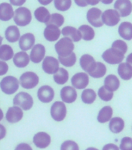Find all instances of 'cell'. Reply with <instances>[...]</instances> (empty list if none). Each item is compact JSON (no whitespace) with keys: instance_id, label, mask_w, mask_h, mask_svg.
Segmentation results:
<instances>
[{"instance_id":"obj_12","label":"cell","mask_w":132,"mask_h":150,"mask_svg":"<svg viewBox=\"0 0 132 150\" xmlns=\"http://www.w3.org/2000/svg\"><path fill=\"white\" fill-rule=\"evenodd\" d=\"M72 86L74 88L84 89L88 86L89 78L86 73H77L72 77L71 80Z\"/></svg>"},{"instance_id":"obj_36","label":"cell","mask_w":132,"mask_h":150,"mask_svg":"<svg viewBox=\"0 0 132 150\" xmlns=\"http://www.w3.org/2000/svg\"><path fill=\"white\" fill-rule=\"evenodd\" d=\"M58 62L65 67H71L76 63V55L72 52L67 56H58Z\"/></svg>"},{"instance_id":"obj_38","label":"cell","mask_w":132,"mask_h":150,"mask_svg":"<svg viewBox=\"0 0 132 150\" xmlns=\"http://www.w3.org/2000/svg\"><path fill=\"white\" fill-rule=\"evenodd\" d=\"M98 96L101 100L104 102H109L114 97V92L109 91L104 86H102L98 90Z\"/></svg>"},{"instance_id":"obj_5","label":"cell","mask_w":132,"mask_h":150,"mask_svg":"<svg viewBox=\"0 0 132 150\" xmlns=\"http://www.w3.org/2000/svg\"><path fill=\"white\" fill-rule=\"evenodd\" d=\"M102 58L106 63L111 65H115L122 63L124 59V54L113 48H110L103 52V53L102 54Z\"/></svg>"},{"instance_id":"obj_40","label":"cell","mask_w":132,"mask_h":150,"mask_svg":"<svg viewBox=\"0 0 132 150\" xmlns=\"http://www.w3.org/2000/svg\"><path fill=\"white\" fill-rule=\"evenodd\" d=\"M111 48L116 49L117 51L121 52L123 54H125L127 51H128V45H127V43L120 39L114 41L113 42V44H112Z\"/></svg>"},{"instance_id":"obj_32","label":"cell","mask_w":132,"mask_h":150,"mask_svg":"<svg viewBox=\"0 0 132 150\" xmlns=\"http://www.w3.org/2000/svg\"><path fill=\"white\" fill-rule=\"evenodd\" d=\"M107 73V67L103 63L96 62L95 67L90 73H89L88 75L91 76L93 78H101L106 74Z\"/></svg>"},{"instance_id":"obj_22","label":"cell","mask_w":132,"mask_h":150,"mask_svg":"<svg viewBox=\"0 0 132 150\" xmlns=\"http://www.w3.org/2000/svg\"><path fill=\"white\" fill-rule=\"evenodd\" d=\"M30 56L26 52H19L13 56L14 65L19 68H24L29 64Z\"/></svg>"},{"instance_id":"obj_37","label":"cell","mask_w":132,"mask_h":150,"mask_svg":"<svg viewBox=\"0 0 132 150\" xmlns=\"http://www.w3.org/2000/svg\"><path fill=\"white\" fill-rule=\"evenodd\" d=\"M65 22V18L64 16L60 13H53L50 16L48 21L45 24L47 25H53L55 27H61L63 25V23Z\"/></svg>"},{"instance_id":"obj_43","label":"cell","mask_w":132,"mask_h":150,"mask_svg":"<svg viewBox=\"0 0 132 150\" xmlns=\"http://www.w3.org/2000/svg\"><path fill=\"white\" fill-rule=\"evenodd\" d=\"M9 67L7 65L6 63H5L4 61H0V76L5 75L8 72Z\"/></svg>"},{"instance_id":"obj_33","label":"cell","mask_w":132,"mask_h":150,"mask_svg":"<svg viewBox=\"0 0 132 150\" xmlns=\"http://www.w3.org/2000/svg\"><path fill=\"white\" fill-rule=\"evenodd\" d=\"M68 80V72L64 68L58 69L57 72L54 74V81L58 84H64Z\"/></svg>"},{"instance_id":"obj_14","label":"cell","mask_w":132,"mask_h":150,"mask_svg":"<svg viewBox=\"0 0 132 150\" xmlns=\"http://www.w3.org/2000/svg\"><path fill=\"white\" fill-rule=\"evenodd\" d=\"M51 136L45 132H38L34 136L33 142L35 146L39 149H45L51 144Z\"/></svg>"},{"instance_id":"obj_25","label":"cell","mask_w":132,"mask_h":150,"mask_svg":"<svg viewBox=\"0 0 132 150\" xmlns=\"http://www.w3.org/2000/svg\"><path fill=\"white\" fill-rule=\"evenodd\" d=\"M118 33L122 38L127 41L132 39V23L130 22H123L118 28Z\"/></svg>"},{"instance_id":"obj_26","label":"cell","mask_w":132,"mask_h":150,"mask_svg":"<svg viewBox=\"0 0 132 150\" xmlns=\"http://www.w3.org/2000/svg\"><path fill=\"white\" fill-rule=\"evenodd\" d=\"M124 121L121 117H114L110 120L109 129L112 133L119 134L123 131L124 128Z\"/></svg>"},{"instance_id":"obj_53","label":"cell","mask_w":132,"mask_h":150,"mask_svg":"<svg viewBox=\"0 0 132 150\" xmlns=\"http://www.w3.org/2000/svg\"><path fill=\"white\" fill-rule=\"evenodd\" d=\"M2 118H3V112H2V110L0 109V121L2 120Z\"/></svg>"},{"instance_id":"obj_20","label":"cell","mask_w":132,"mask_h":150,"mask_svg":"<svg viewBox=\"0 0 132 150\" xmlns=\"http://www.w3.org/2000/svg\"><path fill=\"white\" fill-rule=\"evenodd\" d=\"M61 30L58 27L53 25H47L44 30V36L48 42H55L59 38Z\"/></svg>"},{"instance_id":"obj_55","label":"cell","mask_w":132,"mask_h":150,"mask_svg":"<svg viewBox=\"0 0 132 150\" xmlns=\"http://www.w3.org/2000/svg\"><path fill=\"white\" fill-rule=\"evenodd\" d=\"M2 40H3V38H2V36H0V45H1V44H2Z\"/></svg>"},{"instance_id":"obj_4","label":"cell","mask_w":132,"mask_h":150,"mask_svg":"<svg viewBox=\"0 0 132 150\" xmlns=\"http://www.w3.org/2000/svg\"><path fill=\"white\" fill-rule=\"evenodd\" d=\"M13 105L24 110H29L34 105V100L30 94L21 91L14 97Z\"/></svg>"},{"instance_id":"obj_28","label":"cell","mask_w":132,"mask_h":150,"mask_svg":"<svg viewBox=\"0 0 132 150\" xmlns=\"http://www.w3.org/2000/svg\"><path fill=\"white\" fill-rule=\"evenodd\" d=\"M117 73L122 80L128 81L132 78V67L127 63H121L119 64Z\"/></svg>"},{"instance_id":"obj_39","label":"cell","mask_w":132,"mask_h":150,"mask_svg":"<svg viewBox=\"0 0 132 150\" xmlns=\"http://www.w3.org/2000/svg\"><path fill=\"white\" fill-rule=\"evenodd\" d=\"M54 6L59 11H67L72 6V0H54Z\"/></svg>"},{"instance_id":"obj_18","label":"cell","mask_w":132,"mask_h":150,"mask_svg":"<svg viewBox=\"0 0 132 150\" xmlns=\"http://www.w3.org/2000/svg\"><path fill=\"white\" fill-rule=\"evenodd\" d=\"M35 43V37L32 33H27L19 39V46L23 52L32 49Z\"/></svg>"},{"instance_id":"obj_50","label":"cell","mask_w":132,"mask_h":150,"mask_svg":"<svg viewBox=\"0 0 132 150\" xmlns=\"http://www.w3.org/2000/svg\"><path fill=\"white\" fill-rule=\"evenodd\" d=\"M126 63H128L132 67V52L128 56V57L126 59Z\"/></svg>"},{"instance_id":"obj_41","label":"cell","mask_w":132,"mask_h":150,"mask_svg":"<svg viewBox=\"0 0 132 150\" xmlns=\"http://www.w3.org/2000/svg\"><path fill=\"white\" fill-rule=\"evenodd\" d=\"M61 150H79V147L74 141L67 140L61 144Z\"/></svg>"},{"instance_id":"obj_2","label":"cell","mask_w":132,"mask_h":150,"mask_svg":"<svg viewBox=\"0 0 132 150\" xmlns=\"http://www.w3.org/2000/svg\"><path fill=\"white\" fill-rule=\"evenodd\" d=\"M74 44L68 38H62L54 45L56 52L58 56H67L73 52Z\"/></svg>"},{"instance_id":"obj_29","label":"cell","mask_w":132,"mask_h":150,"mask_svg":"<svg viewBox=\"0 0 132 150\" xmlns=\"http://www.w3.org/2000/svg\"><path fill=\"white\" fill-rule=\"evenodd\" d=\"M5 37L9 42H16L20 38V32L16 26H9L5 31Z\"/></svg>"},{"instance_id":"obj_45","label":"cell","mask_w":132,"mask_h":150,"mask_svg":"<svg viewBox=\"0 0 132 150\" xmlns=\"http://www.w3.org/2000/svg\"><path fill=\"white\" fill-rule=\"evenodd\" d=\"M102 150H120L119 147L115 144H113V143H109V144H107L105 145L103 147Z\"/></svg>"},{"instance_id":"obj_9","label":"cell","mask_w":132,"mask_h":150,"mask_svg":"<svg viewBox=\"0 0 132 150\" xmlns=\"http://www.w3.org/2000/svg\"><path fill=\"white\" fill-rule=\"evenodd\" d=\"M121 20V16L118 12L115 9H107L102 13L103 23L109 27H114L119 23Z\"/></svg>"},{"instance_id":"obj_51","label":"cell","mask_w":132,"mask_h":150,"mask_svg":"<svg viewBox=\"0 0 132 150\" xmlns=\"http://www.w3.org/2000/svg\"><path fill=\"white\" fill-rule=\"evenodd\" d=\"M53 0H38V2L43 6H47V5L50 4Z\"/></svg>"},{"instance_id":"obj_7","label":"cell","mask_w":132,"mask_h":150,"mask_svg":"<svg viewBox=\"0 0 132 150\" xmlns=\"http://www.w3.org/2000/svg\"><path fill=\"white\" fill-rule=\"evenodd\" d=\"M67 109L65 103L61 101H57L51 105V116L56 121H62L66 117Z\"/></svg>"},{"instance_id":"obj_31","label":"cell","mask_w":132,"mask_h":150,"mask_svg":"<svg viewBox=\"0 0 132 150\" xmlns=\"http://www.w3.org/2000/svg\"><path fill=\"white\" fill-rule=\"evenodd\" d=\"M79 30L81 34L82 38L85 41H91L95 37V31L89 25H82L79 27Z\"/></svg>"},{"instance_id":"obj_23","label":"cell","mask_w":132,"mask_h":150,"mask_svg":"<svg viewBox=\"0 0 132 150\" xmlns=\"http://www.w3.org/2000/svg\"><path fill=\"white\" fill-rule=\"evenodd\" d=\"M61 33H62V35L65 37L68 38L73 42H79L82 39L81 34L79 32V30H77L74 27H71V26L65 27L61 30Z\"/></svg>"},{"instance_id":"obj_21","label":"cell","mask_w":132,"mask_h":150,"mask_svg":"<svg viewBox=\"0 0 132 150\" xmlns=\"http://www.w3.org/2000/svg\"><path fill=\"white\" fill-rule=\"evenodd\" d=\"M14 16V11L11 4L2 2L0 4V21H9Z\"/></svg>"},{"instance_id":"obj_44","label":"cell","mask_w":132,"mask_h":150,"mask_svg":"<svg viewBox=\"0 0 132 150\" xmlns=\"http://www.w3.org/2000/svg\"><path fill=\"white\" fill-rule=\"evenodd\" d=\"M15 150H33L31 146L27 143H20L16 147Z\"/></svg>"},{"instance_id":"obj_34","label":"cell","mask_w":132,"mask_h":150,"mask_svg":"<svg viewBox=\"0 0 132 150\" xmlns=\"http://www.w3.org/2000/svg\"><path fill=\"white\" fill-rule=\"evenodd\" d=\"M13 50L9 45H0V59L2 61H7L13 58Z\"/></svg>"},{"instance_id":"obj_16","label":"cell","mask_w":132,"mask_h":150,"mask_svg":"<svg viewBox=\"0 0 132 150\" xmlns=\"http://www.w3.org/2000/svg\"><path fill=\"white\" fill-rule=\"evenodd\" d=\"M23 117V112L22 109L18 106H12L7 110L6 118L9 123L15 124L22 120Z\"/></svg>"},{"instance_id":"obj_47","label":"cell","mask_w":132,"mask_h":150,"mask_svg":"<svg viewBox=\"0 0 132 150\" xmlns=\"http://www.w3.org/2000/svg\"><path fill=\"white\" fill-rule=\"evenodd\" d=\"M6 127L3 125H2V124H0V140L3 139L6 137Z\"/></svg>"},{"instance_id":"obj_6","label":"cell","mask_w":132,"mask_h":150,"mask_svg":"<svg viewBox=\"0 0 132 150\" xmlns=\"http://www.w3.org/2000/svg\"><path fill=\"white\" fill-rule=\"evenodd\" d=\"M20 82L21 86L25 89L34 88L39 83V77L34 72L23 73L20 77Z\"/></svg>"},{"instance_id":"obj_42","label":"cell","mask_w":132,"mask_h":150,"mask_svg":"<svg viewBox=\"0 0 132 150\" xmlns=\"http://www.w3.org/2000/svg\"><path fill=\"white\" fill-rule=\"evenodd\" d=\"M120 150H132V138L124 137L121 141Z\"/></svg>"},{"instance_id":"obj_19","label":"cell","mask_w":132,"mask_h":150,"mask_svg":"<svg viewBox=\"0 0 132 150\" xmlns=\"http://www.w3.org/2000/svg\"><path fill=\"white\" fill-rule=\"evenodd\" d=\"M79 63H80V67H82V69L89 74L94 69L96 62L92 56L89 55V54H84L81 56Z\"/></svg>"},{"instance_id":"obj_15","label":"cell","mask_w":132,"mask_h":150,"mask_svg":"<svg viewBox=\"0 0 132 150\" xmlns=\"http://www.w3.org/2000/svg\"><path fill=\"white\" fill-rule=\"evenodd\" d=\"M45 47L41 44L35 45L32 48V50L30 52V59L32 61V63H39L44 59L45 56Z\"/></svg>"},{"instance_id":"obj_30","label":"cell","mask_w":132,"mask_h":150,"mask_svg":"<svg viewBox=\"0 0 132 150\" xmlns=\"http://www.w3.org/2000/svg\"><path fill=\"white\" fill-rule=\"evenodd\" d=\"M50 16H51V14L47 9L44 6L38 7L34 12L35 18L41 23H46L50 18Z\"/></svg>"},{"instance_id":"obj_1","label":"cell","mask_w":132,"mask_h":150,"mask_svg":"<svg viewBox=\"0 0 132 150\" xmlns=\"http://www.w3.org/2000/svg\"><path fill=\"white\" fill-rule=\"evenodd\" d=\"M31 19V12L26 7H20L14 12V22L16 25L25 27L30 23Z\"/></svg>"},{"instance_id":"obj_10","label":"cell","mask_w":132,"mask_h":150,"mask_svg":"<svg viewBox=\"0 0 132 150\" xmlns=\"http://www.w3.org/2000/svg\"><path fill=\"white\" fill-rule=\"evenodd\" d=\"M42 69L47 74H54L59 69L58 59L53 56H46L43 59Z\"/></svg>"},{"instance_id":"obj_13","label":"cell","mask_w":132,"mask_h":150,"mask_svg":"<svg viewBox=\"0 0 132 150\" xmlns=\"http://www.w3.org/2000/svg\"><path fill=\"white\" fill-rule=\"evenodd\" d=\"M37 97H38V99L42 103H50L53 100L54 97V89L48 85L41 86L37 91Z\"/></svg>"},{"instance_id":"obj_35","label":"cell","mask_w":132,"mask_h":150,"mask_svg":"<svg viewBox=\"0 0 132 150\" xmlns=\"http://www.w3.org/2000/svg\"><path fill=\"white\" fill-rule=\"evenodd\" d=\"M82 101L86 104H92L96 98V93L94 90L90 88L85 89L81 95Z\"/></svg>"},{"instance_id":"obj_17","label":"cell","mask_w":132,"mask_h":150,"mask_svg":"<svg viewBox=\"0 0 132 150\" xmlns=\"http://www.w3.org/2000/svg\"><path fill=\"white\" fill-rule=\"evenodd\" d=\"M60 95L63 103H72L77 98V92L75 88L70 86H65L62 88L61 90Z\"/></svg>"},{"instance_id":"obj_11","label":"cell","mask_w":132,"mask_h":150,"mask_svg":"<svg viewBox=\"0 0 132 150\" xmlns=\"http://www.w3.org/2000/svg\"><path fill=\"white\" fill-rule=\"evenodd\" d=\"M114 7L122 17L129 16L132 12V3L130 0H117Z\"/></svg>"},{"instance_id":"obj_3","label":"cell","mask_w":132,"mask_h":150,"mask_svg":"<svg viewBox=\"0 0 132 150\" xmlns=\"http://www.w3.org/2000/svg\"><path fill=\"white\" fill-rule=\"evenodd\" d=\"M19 84L20 83L16 77L13 76H7L0 81V88L5 94L12 95L18 90Z\"/></svg>"},{"instance_id":"obj_46","label":"cell","mask_w":132,"mask_h":150,"mask_svg":"<svg viewBox=\"0 0 132 150\" xmlns=\"http://www.w3.org/2000/svg\"><path fill=\"white\" fill-rule=\"evenodd\" d=\"M9 2L15 6H21L25 3L26 0H9Z\"/></svg>"},{"instance_id":"obj_54","label":"cell","mask_w":132,"mask_h":150,"mask_svg":"<svg viewBox=\"0 0 132 150\" xmlns=\"http://www.w3.org/2000/svg\"><path fill=\"white\" fill-rule=\"evenodd\" d=\"M86 150H99V149H96V148L89 147V148H87Z\"/></svg>"},{"instance_id":"obj_27","label":"cell","mask_w":132,"mask_h":150,"mask_svg":"<svg viewBox=\"0 0 132 150\" xmlns=\"http://www.w3.org/2000/svg\"><path fill=\"white\" fill-rule=\"evenodd\" d=\"M113 109L110 105H106L100 110L98 113L97 120L99 123L101 124H105L107 122L110 121L113 116Z\"/></svg>"},{"instance_id":"obj_52","label":"cell","mask_w":132,"mask_h":150,"mask_svg":"<svg viewBox=\"0 0 132 150\" xmlns=\"http://www.w3.org/2000/svg\"><path fill=\"white\" fill-rule=\"evenodd\" d=\"M100 1H101V2H102L103 4L108 5V4H110V3H112L114 0H100Z\"/></svg>"},{"instance_id":"obj_24","label":"cell","mask_w":132,"mask_h":150,"mask_svg":"<svg viewBox=\"0 0 132 150\" xmlns=\"http://www.w3.org/2000/svg\"><path fill=\"white\" fill-rule=\"evenodd\" d=\"M120 81L118 77L114 74H110L105 77L104 87L110 91H115L120 88Z\"/></svg>"},{"instance_id":"obj_8","label":"cell","mask_w":132,"mask_h":150,"mask_svg":"<svg viewBox=\"0 0 132 150\" xmlns=\"http://www.w3.org/2000/svg\"><path fill=\"white\" fill-rule=\"evenodd\" d=\"M102 13L103 12L100 9L96 7L89 9L86 14V18L89 23L95 28L102 27L103 25L102 21Z\"/></svg>"},{"instance_id":"obj_48","label":"cell","mask_w":132,"mask_h":150,"mask_svg":"<svg viewBox=\"0 0 132 150\" xmlns=\"http://www.w3.org/2000/svg\"><path fill=\"white\" fill-rule=\"evenodd\" d=\"M75 4H76L78 6L85 7L87 6V3H86V0H75Z\"/></svg>"},{"instance_id":"obj_49","label":"cell","mask_w":132,"mask_h":150,"mask_svg":"<svg viewBox=\"0 0 132 150\" xmlns=\"http://www.w3.org/2000/svg\"><path fill=\"white\" fill-rule=\"evenodd\" d=\"M87 5H91V6H96L100 2V0H86Z\"/></svg>"}]
</instances>
